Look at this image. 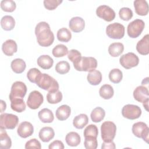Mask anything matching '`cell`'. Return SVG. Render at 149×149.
I'll return each mask as SVG.
<instances>
[{
  "instance_id": "6da1fadb",
  "label": "cell",
  "mask_w": 149,
  "mask_h": 149,
  "mask_svg": "<svg viewBox=\"0 0 149 149\" xmlns=\"http://www.w3.org/2000/svg\"><path fill=\"white\" fill-rule=\"evenodd\" d=\"M35 34L38 44L44 47L51 45L54 41V35L51 30L49 24L45 22H40L36 26Z\"/></svg>"
},
{
  "instance_id": "7a4b0ae2",
  "label": "cell",
  "mask_w": 149,
  "mask_h": 149,
  "mask_svg": "<svg viewBox=\"0 0 149 149\" xmlns=\"http://www.w3.org/2000/svg\"><path fill=\"white\" fill-rule=\"evenodd\" d=\"M36 84L40 88L48 92H54L59 90L58 81L47 73H41L36 82Z\"/></svg>"
},
{
  "instance_id": "3957f363",
  "label": "cell",
  "mask_w": 149,
  "mask_h": 149,
  "mask_svg": "<svg viewBox=\"0 0 149 149\" xmlns=\"http://www.w3.org/2000/svg\"><path fill=\"white\" fill-rule=\"evenodd\" d=\"M74 69L77 71L90 72L97 66V61L95 58L91 56H83L77 62L73 63Z\"/></svg>"
},
{
  "instance_id": "277c9868",
  "label": "cell",
  "mask_w": 149,
  "mask_h": 149,
  "mask_svg": "<svg viewBox=\"0 0 149 149\" xmlns=\"http://www.w3.org/2000/svg\"><path fill=\"white\" fill-rule=\"evenodd\" d=\"M116 126L111 121H105L101 126V138L104 141H113L115 137Z\"/></svg>"
},
{
  "instance_id": "5b68a950",
  "label": "cell",
  "mask_w": 149,
  "mask_h": 149,
  "mask_svg": "<svg viewBox=\"0 0 149 149\" xmlns=\"http://www.w3.org/2000/svg\"><path fill=\"white\" fill-rule=\"evenodd\" d=\"M19 123V118L12 113H4L0 116V127L2 129H13Z\"/></svg>"
},
{
  "instance_id": "8992f818",
  "label": "cell",
  "mask_w": 149,
  "mask_h": 149,
  "mask_svg": "<svg viewBox=\"0 0 149 149\" xmlns=\"http://www.w3.org/2000/svg\"><path fill=\"white\" fill-rule=\"evenodd\" d=\"M145 27V23L141 19H135L129 23L127 27L128 36L132 38L138 37L143 31Z\"/></svg>"
},
{
  "instance_id": "52a82bcc",
  "label": "cell",
  "mask_w": 149,
  "mask_h": 149,
  "mask_svg": "<svg viewBox=\"0 0 149 149\" xmlns=\"http://www.w3.org/2000/svg\"><path fill=\"white\" fill-rule=\"evenodd\" d=\"M27 90V86L23 82L20 81L14 82L12 85L9 95L10 101L15 98H23L26 94Z\"/></svg>"
},
{
  "instance_id": "ba28073f",
  "label": "cell",
  "mask_w": 149,
  "mask_h": 149,
  "mask_svg": "<svg viewBox=\"0 0 149 149\" xmlns=\"http://www.w3.org/2000/svg\"><path fill=\"white\" fill-rule=\"evenodd\" d=\"M106 34L113 39H121L125 35V27L119 23L109 24L106 28Z\"/></svg>"
},
{
  "instance_id": "9c48e42d",
  "label": "cell",
  "mask_w": 149,
  "mask_h": 149,
  "mask_svg": "<svg viewBox=\"0 0 149 149\" xmlns=\"http://www.w3.org/2000/svg\"><path fill=\"white\" fill-rule=\"evenodd\" d=\"M132 133L139 138H142L147 143H148L149 128L146 123L143 122H138L132 126Z\"/></svg>"
},
{
  "instance_id": "30bf717a",
  "label": "cell",
  "mask_w": 149,
  "mask_h": 149,
  "mask_svg": "<svg viewBox=\"0 0 149 149\" xmlns=\"http://www.w3.org/2000/svg\"><path fill=\"white\" fill-rule=\"evenodd\" d=\"M119 63L124 68L130 69L138 65L139 59L133 52H128L120 57Z\"/></svg>"
},
{
  "instance_id": "8fae6325",
  "label": "cell",
  "mask_w": 149,
  "mask_h": 149,
  "mask_svg": "<svg viewBox=\"0 0 149 149\" xmlns=\"http://www.w3.org/2000/svg\"><path fill=\"white\" fill-rule=\"evenodd\" d=\"M122 116L128 119L134 120L138 119L141 115V108L136 105L127 104L122 109Z\"/></svg>"
},
{
  "instance_id": "7c38bea8",
  "label": "cell",
  "mask_w": 149,
  "mask_h": 149,
  "mask_svg": "<svg viewBox=\"0 0 149 149\" xmlns=\"http://www.w3.org/2000/svg\"><path fill=\"white\" fill-rule=\"evenodd\" d=\"M44 101V98L42 94L37 90L31 91L28 97L27 105L31 109H38Z\"/></svg>"
},
{
  "instance_id": "4fadbf2b",
  "label": "cell",
  "mask_w": 149,
  "mask_h": 149,
  "mask_svg": "<svg viewBox=\"0 0 149 149\" xmlns=\"http://www.w3.org/2000/svg\"><path fill=\"white\" fill-rule=\"evenodd\" d=\"M96 15L107 22H111L115 17V11L109 6L100 5L96 9Z\"/></svg>"
},
{
  "instance_id": "5bb4252c",
  "label": "cell",
  "mask_w": 149,
  "mask_h": 149,
  "mask_svg": "<svg viewBox=\"0 0 149 149\" xmlns=\"http://www.w3.org/2000/svg\"><path fill=\"white\" fill-rule=\"evenodd\" d=\"M34 127L33 125L29 122L24 121L20 123L17 129L18 135L22 138H27L33 134Z\"/></svg>"
},
{
  "instance_id": "9a60e30c",
  "label": "cell",
  "mask_w": 149,
  "mask_h": 149,
  "mask_svg": "<svg viewBox=\"0 0 149 149\" xmlns=\"http://www.w3.org/2000/svg\"><path fill=\"white\" fill-rule=\"evenodd\" d=\"M133 97L134 100L140 102H144L149 100V91L148 88L144 86H137L133 91Z\"/></svg>"
},
{
  "instance_id": "2e32d148",
  "label": "cell",
  "mask_w": 149,
  "mask_h": 149,
  "mask_svg": "<svg viewBox=\"0 0 149 149\" xmlns=\"http://www.w3.org/2000/svg\"><path fill=\"white\" fill-rule=\"evenodd\" d=\"M69 27L72 31L74 33H79L84 30L85 22L81 17H73L69 20Z\"/></svg>"
},
{
  "instance_id": "e0dca14e",
  "label": "cell",
  "mask_w": 149,
  "mask_h": 149,
  "mask_svg": "<svg viewBox=\"0 0 149 149\" xmlns=\"http://www.w3.org/2000/svg\"><path fill=\"white\" fill-rule=\"evenodd\" d=\"M3 53L7 56H12L14 53L17 52V45L15 41L9 39L5 41L2 45Z\"/></svg>"
},
{
  "instance_id": "ac0fdd59",
  "label": "cell",
  "mask_w": 149,
  "mask_h": 149,
  "mask_svg": "<svg viewBox=\"0 0 149 149\" xmlns=\"http://www.w3.org/2000/svg\"><path fill=\"white\" fill-rule=\"evenodd\" d=\"M148 34L145 35L136 44V50L141 55H147L149 54Z\"/></svg>"
},
{
  "instance_id": "d6986e66",
  "label": "cell",
  "mask_w": 149,
  "mask_h": 149,
  "mask_svg": "<svg viewBox=\"0 0 149 149\" xmlns=\"http://www.w3.org/2000/svg\"><path fill=\"white\" fill-rule=\"evenodd\" d=\"M136 13L140 16H146L148 13V5L145 0H136L133 2Z\"/></svg>"
},
{
  "instance_id": "ffe728a7",
  "label": "cell",
  "mask_w": 149,
  "mask_h": 149,
  "mask_svg": "<svg viewBox=\"0 0 149 149\" xmlns=\"http://www.w3.org/2000/svg\"><path fill=\"white\" fill-rule=\"evenodd\" d=\"M55 136L54 130L48 126L44 127L41 128L39 132L38 136L42 141L47 143L52 140Z\"/></svg>"
},
{
  "instance_id": "44dd1931",
  "label": "cell",
  "mask_w": 149,
  "mask_h": 149,
  "mask_svg": "<svg viewBox=\"0 0 149 149\" xmlns=\"http://www.w3.org/2000/svg\"><path fill=\"white\" fill-rule=\"evenodd\" d=\"M71 113L70 107L68 105H62L58 107L55 112L56 118L59 120H66Z\"/></svg>"
},
{
  "instance_id": "7402d4cb",
  "label": "cell",
  "mask_w": 149,
  "mask_h": 149,
  "mask_svg": "<svg viewBox=\"0 0 149 149\" xmlns=\"http://www.w3.org/2000/svg\"><path fill=\"white\" fill-rule=\"evenodd\" d=\"M87 79L90 84L93 86L98 85L102 80V74L100 71L94 69L88 72Z\"/></svg>"
},
{
  "instance_id": "603a6c76",
  "label": "cell",
  "mask_w": 149,
  "mask_h": 149,
  "mask_svg": "<svg viewBox=\"0 0 149 149\" xmlns=\"http://www.w3.org/2000/svg\"><path fill=\"white\" fill-rule=\"evenodd\" d=\"M37 65L43 69H50L53 64V59L48 55H42L40 56L37 61Z\"/></svg>"
},
{
  "instance_id": "cb8c5ba5",
  "label": "cell",
  "mask_w": 149,
  "mask_h": 149,
  "mask_svg": "<svg viewBox=\"0 0 149 149\" xmlns=\"http://www.w3.org/2000/svg\"><path fill=\"white\" fill-rule=\"evenodd\" d=\"M65 141L69 146L76 147L80 144L81 142V138L77 133L70 132L66 134Z\"/></svg>"
},
{
  "instance_id": "d4e9b609",
  "label": "cell",
  "mask_w": 149,
  "mask_h": 149,
  "mask_svg": "<svg viewBox=\"0 0 149 149\" xmlns=\"http://www.w3.org/2000/svg\"><path fill=\"white\" fill-rule=\"evenodd\" d=\"M38 116L43 123H51L54 119L52 112L48 108H43L38 112Z\"/></svg>"
},
{
  "instance_id": "484cf974",
  "label": "cell",
  "mask_w": 149,
  "mask_h": 149,
  "mask_svg": "<svg viewBox=\"0 0 149 149\" xmlns=\"http://www.w3.org/2000/svg\"><path fill=\"white\" fill-rule=\"evenodd\" d=\"M88 122V118L87 115L81 113L76 116L73 120V125L78 129H83Z\"/></svg>"
},
{
  "instance_id": "4316f807",
  "label": "cell",
  "mask_w": 149,
  "mask_h": 149,
  "mask_svg": "<svg viewBox=\"0 0 149 149\" xmlns=\"http://www.w3.org/2000/svg\"><path fill=\"white\" fill-rule=\"evenodd\" d=\"M1 26L4 30H12L15 27V20L12 16L5 15L3 16L1 20Z\"/></svg>"
},
{
  "instance_id": "83f0119b",
  "label": "cell",
  "mask_w": 149,
  "mask_h": 149,
  "mask_svg": "<svg viewBox=\"0 0 149 149\" xmlns=\"http://www.w3.org/2000/svg\"><path fill=\"white\" fill-rule=\"evenodd\" d=\"M108 50L111 56L117 57L123 52L124 45L121 42H113L109 45Z\"/></svg>"
},
{
  "instance_id": "f1b7e54d",
  "label": "cell",
  "mask_w": 149,
  "mask_h": 149,
  "mask_svg": "<svg viewBox=\"0 0 149 149\" xmlns=\"http://www.w3.org/2000/svg\"><path fill=\"white\" fill-rule=\"evenodd\" d=\"M12 146V141L5 129H1L0 131V148L9 149Z\"/></svg>"
},
{
  "instance_id": "f546056e",
  "label": "cell",
  "mask_w": 149,
  "mask_h": 149,
  "mask_svg": "<svg viewBox=\"0 0 149 149\" xmlns=\"http://www.w3.org/2000/svg\"><path fill=\"white\" fill-rule=\"evenodd\" d=\"M12 70L17 74L23 73L26 67L25 62L20 58H16L13 60L10 64Z\"/></svg>"
},
{
  "instance_id": "4dcf8cb0",
  "label": "cell",
  "mask_w": 149,
  "mask_h": 149,
  "mask_svg": "<svg viewBox=\"0 0 149 149\" xmlns=\"http://www.w3.org/2000/svg\"><path fill=\"white\" fill-rule=\"evenodd\" d=\"M105 116V111L101 107H98L93 109L91 111L90 116L92 121L95 123L102 121Z\"/></svg>"
},
{
  "instance_id": "1f68e13d",
  "label": "cell",
  "mask_w": 149,
  "mask_h": 149,
  "mask_svg": "<svg viewBox=\"0 0 149 149\" xmlns=\"http://www.w3.org/2000/svg\"><path fill=\"white\" fill-rule=\"evenodd\" d=\"M100 95L105 100H109L111 98L114 94L113 87L108 84L102 85L99 90Z\"/></svg>"
},
{
  "instance_id": "d6a6232c",
  "label": "cell",
  "mask_w": 149,
  "mask_h": 149,
  "mask_svg": "<svg viewBox=\"0 0 149 149\" xmlns=\"http://www.w3.org/2000/svg\"><path fill=\"white\" fill-rule=\"evenodd\" d=\"M10 107L16 112H22L26 109V104L23 98H15L11 101Z\"/></svg>"
},
{
  "instance_id": "836d02e7",
  "label": "cell",
  "mask_w": 149,
  "mask_h": 149,
  "mask_svg": "<svg viewBox=\"0 0 149 149\" xmlns=\"http://www.w3.org/2000/svg\"><path fill=\"white\" fill-rule=\"evenodd\" d=\"M56 36L59 41L67 42L70 40L72 34L69 29L65 27H62L58 30Z\"/></svg>"
},
{
  "instance_id": "e575fe53",
  "label": "cell",
  "mask_w": 149,
  "mask_h": 149,
  "mask_svg": "<svg viewBox=\"0 0 149 149\" xmlns=\"http://www.w3.org/2000/svg\"><path fill=\"white\" fill-rule=\"evenodd\" d=\"M62 100V93L58 90L54 92H48L47 95V100L48 103L55 104L60 102Z\"/></svg>"
},
{
  "instance_id": "d590c367",
  "label": "cell",
  "mask_w": 149,
  "mask_h": 149,
  "mask_svg": "<svg viewBox=\"0 0 149 149\" xmlns=\"http://www.w3.org/2000/svg\"><path fill=\"white\" fill-rule=\"evenodd\" d=\"M122 78L123 73L120 69L115 68L109 72V79L112 83L118 84L121 81Z\"/></svg>"
},
{
  "instance_id": "8d00e7d4",
  "label": "cell",
  "mask_w": 149,
  "mask_h": 149,
  "mask_svg": "<svg viewBox=\"0 0 149 149\" xmlns=\"http://www.w3.org/2000/svg\"><path fill=\"white\" fill-rule=\"evenodd\" d=\"M68 53V49L63 44H58L56 45L52 51V55L56 58H60L65 56Z\"/></svg>"
},
{
  "instance_id": "74e56055",
  "label": "cell",
  "mask_w": 149,
  "mask_h": 149,
  "mask_svg": "<svg viewBox=\"0 0 149 149\" xmlns=\"http://www.w3.org/2000/svg\"><path fill=\"white\" fill-rule=\"evenodd\" d=\"M1 8L5 12H12L16 9V5L12 0H2L1 2Z\"/></svg>"
},
{
  "instance_id": "f35d334b",
  "label": "cell",
  "mask_w": 149,
  "mask_h": 149,
  "mask_svg": "<svg viewBox=\"0 0 149 149\" xmlns=\"http://www.w3.org/2000/svg\"><path fill=\"white\" fill-rule=\"evenodd\" d=\"M55 69L57 73L61 74H64L69 72L70 70V65L67 61H62L56 63Z\"/></svg>"
},
{
  "instance_id": "ab89813d",
  "label": "cell",
  "mask_w": 149,
  "mask_h": 149,
  "mask_svg": "<svg viewBox=\"0 0 149 149\" xmlns=\"http://www.w3.org/2000/svg\"><path fill=\"white\" fill-rule=\"evenodd\" d=\"M98 134V130L95 125H89L84 130L83 135L84 137H93L97 138Z\"/></svg>"
},
{
  "instance_id": "60d3db41",
  "label": "cell",
  "mask_w": 149,
  "mask_h": 149,
  "mask_svg": "<svg viewBox=\"0 0 149 149\" xmlns=\"http://www.w3.org/2000/svg\"><path fill=\"white\" fill-rule=\"evenodd\" d=\"M41 74V72L37 68H31L27 73V77L30 82L36 83L38 79Z\"/></svg>"
},
{
  "instance_id": "b9f144b4",
  "label": "cell",
  "mask_w": 149,
  "mask_h": 149,
  "mask_svg": "<svg viewBox=\"0 0 149 149\" xmlns=\"http://www.w3.org/2000/svg\"><path fill=\"white\" fill-rule=\"evenodd\" d=\"M133 15L132 10L129 8H122L119 11V17L124 21H129L132 19Z\"/></svg>"
},
{
  "instance_id": "7bdbcfd3",
  "label": "cell",
  "mask_w": 149,
  "mask_h": 149,
  "mask_svg": "<svg viewBox=\"0 0 149 149\" xmlns=\"http://www.w3.org/2000/svg\"><path fill=\"white\" fill-rule=\"evenodd\" d=\"M84 146L86 149H95L98 146L97 138L93 137H84Z\"/></svg>"
},
{
  "instance_id": "ee69618b",
  "label": "cell",
  "mask_w": 149,
  "mask_h": 149,
  "mask_svg": "<svg viewBox=\"0 0 149 149\" xmlns=\"http://www.w3.org/2000/svg\"><path fill=\"white\" fill-rule=\"evenodd\" d=\"M62 2V0H44L43 3L44 7L47 9L49 10H53L55 9Z\"/></svg>"
},
{
  "instance_id": "f6af8a7d",
  "label": "cell",
  "mask_w": 149,
  "mask_h": 149,
  "mask_svg": "<svg viewBox=\"0 0 149 149\" xmlns=\"http://www.w3.org/2000/svg\"><path fill=\"white\" fill-rule=\"evenodd\" d=\"M68 58L73 63L79 61L81 58V54L79 51L72 49L68 51Z\"/></svg>"
},
{
  "instance_id": "bcb514c9",
  "label": "cell",
  "mask_w": 149,
  "mask_h": 149,
  "mask_svg": "<svg viewBox=\"0 0 149 149\" xmlns=\"http://www.w3.org/2000/svg\"><path fill=\"white\" fill-rule=\"evenodd\" d=\"M41 148V145L40 142L36 139H31L27 141L25 144V148H37L40 149Z\"/></svg>"
},
{
  "instance_id": "7dc6e473",
  "label": "cell",
  "mask_w": 149,
  "mask_h": 149,
  "mask_svg": "<svg viewBox=\"0 0 149 149\" xmlns=\"http://www.w3.org/2000/svg\"><path fill=\"white\" fill-rule=\"evenodd\" d=\"M49 149H63L64 148V145L63 143L60 140H55L52 141L51 143L49 144L48 146Z\"/></svg>"
},
{
  "instance_id": "c3c4849f",
  "label": "cell",
  "mask_w": 149,
  "mask_h": 149,
  "mask_svg": "<svg viewBox=\"0 0 149 149\" xmlns=\"http://www.w3.org/2000/svg\"><path fill=\"white\" fill-rule=\"evenodd\" d=\"M115 148H116V146H115V143L113 142V141H111L109 142L104 141V143L102 144V146H101L102 149H107V148L115 149Z\"/></svg>"
},
{
  "instance_id": "681fc988",
  "label": "cell",
  "mask_w": 149,
  "mask_h": 149,
  "mask_svg": "<svg viewBox=\"0 0 149 149\" xmlns=\"http://www.w3.org/2000/svg\"><path fill=\"white\" fill-rule=\"evenodd\" d=\"M6 108V104L4 101L1 100V113H2Z\"/></svg>"
},
{
  "instance_id": "f907efd6",
  "label": "cell",
  "mask_w": 149,
  "mask_h": 149,
  "mask_svg": "<svg viewBox=\"0 0 149 149\" xmlns=\"http://www.w3.org/2000/svg\"><path fill=\"white\" fill-rule=\"evenodd\" d=\"M148 101H149V100H147L146 101H145L144 102H143V107H144V108L146 109V110L147 111H148Z\"/></svg>"
}]
</instances>
